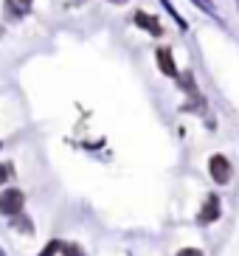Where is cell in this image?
Returning <instances> with one entry per match:
<instances>
[{
	"instance_id": "obj_8",
	"label": "cell",
	"mask_w": 239,
	"mask_h": 256,
	"mask_svg": "<svg viewBox=\"0 0 239 256\" xmlns=\"http://www.w3.org/2000/svg\"><path fill=\"white\" fill-rule=\"evenodd\" d=\"M160 6L166 8V14L172 17V20H174V26H178L180 31H188V23H186V20H183V14H180L178 8L172 6V0H160Z\"/></svg>"
},
{
	"instance_id": "obj_4",
	"label": "cell",
	"mask_w": 239,
	"mask_h": 256,
	"mask_svg": "<svg viewBox=\"0 0 239 256\" xmlns=\"http://www.w3.org/2000/svg\"><path fill=\"white\" fill-rule=\"evenodd\" d=\"M155 62H158V70H160V74L178 82L180 68H178V62H174L172 48H169V46H158V48H155Z\"/></svg>"
},
{
	"instance_id": "obj_6",
	"label": "cell",
	"mask_w": 239,
	"mask_h": 256,
	"mask_svg": "<svg viewBox=\"0 0 239 256\" xmlns=\"http://www.w3.org/2000/svg\"><path fill=\"white\" fill-rule=\"evenodd\" d=\"M22 17H26V12H22V6L17 0H3V23L14 26V23H20Z\"/></svg>"
},
{
	"instance_id": "obj_16",
	"label": "cell",
	"mask_w": 239,
	"mask_h": 256,
	"mask_svg": "<svg viewBox=\"0 0 239 256\" xmlns=\"http://www.w3.org/2000/svg\"><path fill=\"white\" fill-rule=\"evenodd\" d=\"M0 150H3V141H0Z\"/></svg>"
},
{
	"instance_id": "obj_15",
	"label": "cell",
	"mask_w": 239,
	"mask_h": 256,
	"mask_svg": "<svg viewBox=\"0 0 239 256\" xmlns=\"http://www.w3.org/2000/svg\"><path fill=\"white\" fill-rule=\"evenodd\" d=\"M74 3H84V0H74Z\"/></svg>"
},
{
	"instance_id": "obj_2",
	"label": "cell",
	"mask_w": 239,
	"mask_h": 256,
	"mask_svg": "<svg viewBox=\"0 0 239 256\" xmlns=\"http://www.w3.org/2000/svg\"><path fill=\"white\" fill-rule=\"evenodd\" d=\"M208 174L217 186H228L231 178H234V164L228 160V155H222V152L211 155L208 158Z\"/></svg>"
},
{
	"instance_id": "obj_10",
	"label": "cell",
	"mask_w": 239,
	"mask_h": 256,
	"mask_svg": "<svg viewBox=\"0 0 239 256\" xmlns=\"http://www.w3.org/2000/svg\"><path fill=\"white\" fill-rule=\"evenodd\" d=\"M14 180V164L12 160H0V186H8Z\"/></svg>"
},
{
	"instance_id": "obj_7",
	"label": "cell",
	"mask_w": 239,
	"mask_h": 256,
	"mask_svg": "<svg viewBox=\"0 0 239 256\" xmlns=\"http://www.w3.org/2000/svg\"><path fill=\"white\" fill-rule=\"evenodd\" d=\"M178 88L186 96H192V98H200V90H197V79H194V74L192 70H180V76H178Z\"/></svg>"
},
{
	"instance_id": "obj_12",
	"label": "cell",
	"mask_w": 239,
	"mask_h": 256,
	"mask_svg": "<svg viewBox=\"0 0 239 256\" xmlns=\"http://www.w3.org/2000/svg\"><path fill=\"white\" fill-rule=\"evenodd\" d=\"M62 256H88L82 250V245H76V242H62Z\"/></svg>"
},
{
	"instance_id": "obj_13",
	"label": "cell",
	"mask_w": 239,
	"mask_h": 256,
	"mask_svg": "<svg viewBox=\"0 0 239 256\" xmlns=\"http://www.w3.org/2000/svg\"><path fill=\"white\" fill-rule=\"evenodd\" d=\"M174 256H202V250L200 248H180Z\"/></svg>"
},
{
	"instance_id": "obj_14",
	"label": "cell",
	"mask_w": 239,
	"mask_h": 256,
	"mask_svg": "<svg viewBox=\"0 0 239 256\" xmlns=\"http://www.w3.org/2000/svg\"><path fill=\"white\" fill-rule=\"evenodd\" d=\"M107 3H112V6H127L130 0H107Z\"/></svg>"
},
{
	"instance_id": "obj_1",
	"label": "cell",
	"mask_w": 239,
	"mask_h": 256,
	"mask_svg": "<svg viewBox=\"0 0 239 256\" xmlns=\"http://www.w3.org/2000/svg\"><path fill=\"white\" fill-rule=\"evenodd\" d=\"M26 211V192L17 186H8L0 192V214L3 217H17V214H22Z\"/></svg>"
},
{
	"instance_id": "obj_3",
	"label": "cell",
	"mask_w": 239,
	"mask_h": 256,
	"mask_svg": "<svg viewBox=\"0 0 239 256\" xmlns=\"http://www.w3.org/2000/svg\"><path fill=\"white\" fill-rule=\"evenodd\" d=\"M220 217H222V200H220V194L211 192V194H206L200 211H197V222L200 226H214Z\"/></svg>"
},
{
	"instance_id": "obj_17",
	"label": "cell",
	"mask_w": 239,
	"mask_h": 256,
	"mask_svg": "<svg viewBox=\"0 0 239 256\" xmlns=\"http://www.w3.org/2000/svg\"><path fill=\"white\" fill-rule=\"evenodd\" d=\"M236 8H239V0H236Z\"/></svg>"
},
{
	"instance_id": "obj_9",
	"label": "cell",
	"mask_w": 239,
	"mask_h": 256,
	"mask_svg": "<svg viewBox=\"0 0 239 256\" xmlns=\"http://www.w3.org/2000/svg\"><path fill=\"white\" fill-rule=\"evenodd\" d=\"M8 226L17 228V231H22V234H34V222H31L26 214H17V217H12V220H8Z\"/></svg>"
},
{
	"instance_id": "obj_5",
	"label": "cell",
	"mask_w": 239,
	"mask_h": 256,
	"mask_svg": "<svg viewBox=\"0 0 239 256\" xmlns=\"http://www.w3.org/2000/svg\"><path fill=\"white\" fill-rule=\"evenodd\" d=\"M132 23L138 26L141 31H146V34H152V37H164L166 28L160 26V20H158L155 14H150V12H144V8H138L132 14Z\"/></svg>"
},
{
	"instance_id": "obj_11",
	"label": "cell",
	"mask_w": 239,
	"mask_h": 256,
	"mask_svg": "<svg viewBox=\"0 0 239 256\" xmlns=\"http://www.w3.org/2000/svg\"><path fill=\"white\" fill-rule=\"evenodd\" d=\"M188 3H194V6L200 8L202 14H208V17H214L217 23H222V17L217 14V8H214V3H211V0H188Z\"/></svg>"
}]
</instances>
